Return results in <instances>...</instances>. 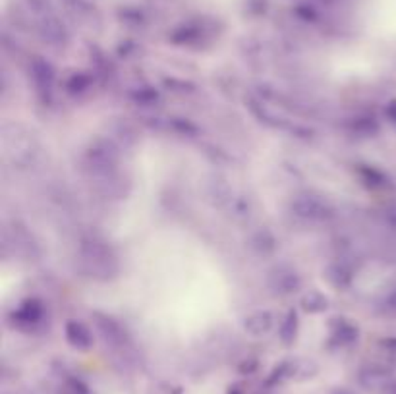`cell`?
<instances>
[{"label":"cell","instance_id":"e0dca14e","mask_svg":"<svg viewBox=\"0 0 396 394\" xmlns=\"http://www.w3.org/2000/svg\"><path fill=\"white\" fill-rule=\"evenodd\" d=\"M385 113H387V116L390 118V122H395V124H396V100H392V103H390Z\"/></svg>","mask_w":396,"mask_h":394},{"label":"cell","instance_id":"9c48e42d","mask_svg":"<svg viewBox=\"0 0 396 394\" xmlns=\"http://www.w3.org/2000/svg\"><path fill=\"white\" fill-rule=\"evenodd\" d=\"M273 313L271 311H256V313H251L249 317H246L244 321V328H246V333H249L251 336H263V334H267L271 328H273Z\"/></svg>","mask_w":396,"mask_h":394},{"label":"cell","instance_id":"7a4b0ae2","mask_svg":"<svg viewBox=\"0 0 396 394\" xmlns=\"http://www.w3.org/2000/svg\"><path fill=\"white\" fill-rule=\"evenodd\" d=\"M85 159H88V165L91 167L93 172L110 174L116 167L118 153H116V149L110 143H107V141H97V143H93L88 149Z\"/></svg>","mask_w":396,"mask_h":394},{"label":"cell","instance_id":"ba28073f","mask_svg":"<svg viewBox=\"0 0 396 394\" xmlns=\"http://www.w3.org/2000/svg\"><path fill=\"white\" fill-rule=\"evenodd\" d=\"M97 327L101 331V334L105 336V341L110 342L113 346H122L126 342V333L118 321H115L113 317L107 315H97Z\"/></svg>","mask_w":396,"mask_h":394},{"label":"cell","instance_id":"4fadbf2b","mask_svg":"<svg viewBox=\"0 0 396 394\" xmlns=\"http://www.w3.org/2000/svg\"><path fill=\"white\" fill-rule=\"evenodd\" d=\"M327 306H329V300L319 290H309L308 294L302 298V308L309 313H321L327 309Z\"/></svg>","mask_w":396,"mask_h":394},{"label":"cell","instance_id":"277c9868","mask_svg":"<svg viewBox=\"0 0 396 394\" xmlns=\"http://www.w3.org/2000/svg\"><path fill=\"white\" fill-rule=\"evenodd\" d=\"M43 315H45V309L41 306V301L26 300L14 311V321L20 331H33L43 321Z\"/></svg>","mask_w":396,"mask_h":394},{"label":"cell","instance_id":"7c38bea8","mask_svg":"<svg viewBox=\"0 0 396 394\" xmlns=\"http://www.w3.org/2000/svg\"><path fill=\"white\" fill-rule=\"evenodd\" d=\"M327 279L330 281V284L336 288H344L348 286L350 281H352V269L346 265V263H333L327 271Z\"/></svg>","mask_w":396,"mask_h":394},{"label":"cell","instance_id":"2e32d148","mask_svg":"<svg viewBox=\"0 0 396 394\" xmlns=\"http://www.w3.org/2000/svg\"><path fill=\"white\" fill-rule=\"evenodd\" d=\"M385 304H387V309H389L390 313H396V290L395 292H390Z\"/></svg>","mask_w":396,"mask_h":394},{"label":"cell","instance_id":"ac0fdd59","mask_svg":"<svg viewBox=\"0 0 396 394\" xmlns=\"http://www.w3.org/2000/svg\"><path fill=\"white\" fill-rule=\"evenodd\" d=\"M333 394H354V393H352L350 388H335V390H333Z\"/></svg>","mask_w":396,"mask_h":394},{"label":"cell","instance_id":"9a60e30c","mask_svg":"<svg viewBox=\"0 0 396 394\" xmlns=\"http://www.w3.org/2000/svg\"><path fill=\"white\" fill-rule=\"evenodd\" d=\"M51 4V0H29V6H33L35 10H39V12H45Z\"/></svg>","mask_w":396,"mask_h":394},{"label":"cell","instance_id":"8992f818","mask_svg":"<svg viewBox=\"0 0 396 394\" xmlns=\"http://www.w3.org/2000/svg\"><path fill=\"white\" fill-rule=\"evenodd\" d=\"M66 341L70 346L78 348V350H89L93 346V334L88 325H83L81 321H68Z\"/></svg>","mask_w":396,"mask_h":394},{"label":"cell","instance_id":"8fae6325","mask_svg":"<svg viewBox=\"0 0 396 394\" xmlns=\"http://www.w3.org/2000/svg\"><path fill=\"white\" fill-rule=\"evenodd\" d=\"M336 327L330 331V341L336 342L338 346H348L352 342L358 341V328L348 323L346 319H335Z\"/></svg>","mask_w":396,"mask_h":394},{"label":"cell","instance_id":"5b68a950","mask_svg":"<svg viewBox=\"0 0 396 394\" xmlns=\"http://www.w3.org/2000/svg\"><path fill=\"white\" fill-rule=\"evenodd\" d=\"M360 385H362L365 390H373V393H385L387 387H389L392 379H390V375L381 368H365L360 371Z\"/></svg>","mask_w":396,"mask_h":394},{"label":"cell","instance_id":"d6986e66","mask_svg":"<svg viewBox=\"0 0 396 394\" xmlns=\"http://www.w3.org/2000/svg\"><path fill=\"white\" fill-rule=\"evenodd\" d=\"M389 346L392 348V350H395V352H396V341H390V342H389Z\"/></svg>","mask_w":396,"mask_h":394},{"label":"cell","instance_id":"3957f363","mask_svg":"<svg viewBox=\"0 0 396 394\" xmlns=\"http://www.w3.org/2000/svg\"><path fill=\"white\" fill-rule=\"evenodd\" d=\"M269 286H271V290L275 294L288 296L302 286V279L292 267L281 265V267L273 269L271 274H269Z\"/></svg>","mask_w":396,"mask_h":394},{"label":"cell","instance_id":"6da1fadb","mask_svg":"<svg viewBox=\"0 0 396 394\" xmlns=\"http://www.w3.org/2000/svg\"><path fill=\"white\" fill-rule=\"evenodd\" d=\"M292 211H294L296 217H300L303 221H327L335 213L329 205V201H325L323 197L313 194L298 195L292 201Z\"/></svg>","mask_w":396,"mask_h":394},{"label":"cell","instance_id":"52a82bcc","mask_svg":"<svg viewBox=\"0 0 396 394\" xmlns=\"http://www.w3.org/2000/svg\"><path fill=\"white\" fill-rule=\"evenodd\" d=\"M39 33L51 45H62L68 39V31L64 24L54 16H45L39 24Z\"/></svg>","mask_w":396,"mask_h":394},{"label":"cell","instance_id":"5bb4252c","mask_svg":"<svg viewBox=\"0 0 396 394\" xmlns=\"http://www.w3.org/2000/svg\"><path fill=\"white\" fill-rule=\"evenodd\" d=\"M296 334H298V315H296V311H290L281 323L278 336H281L282 344L290 346V344L296 341Z\"/></svg>","mask_w":396,"mask_h":394},{"label":"cell","instance_id":"30bf717a","mask_svg":"<svg viewBox=\"0 0 396 394\" xmlns=\"http://www.w3.org/2000/svg\"><path fill=\"white\" fill-rule=\"evenodd\" d=\"M29 70H31V78H33V83L37 85V89H41V91L51 89V85H53L54 81V70L47 61L35 58V61L31 62V68H29Z\"/></svg>","mask_w":396,"mask_h":394}]
</instances>
